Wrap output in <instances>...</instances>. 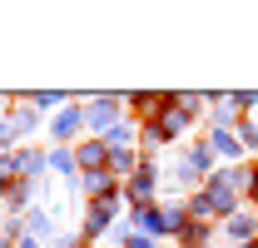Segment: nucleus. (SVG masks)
<instances>
[{
    "label": "nucleus",
    "instance_id": "obj_1",
    "mask_svg": "<svg viewBox=\"0 0 258 248\" xmlns=\"http://www.w3.org/2000/svg\"><path fill=\"white\" fill-rule=\"evenodd\" d=\"M129 114H124V94H114V90H104V94H90L85 99V134L90 139H104L109 129H119Z\"/></svg>",
    "mask_w": 258,
    "mask_h": 248
},
{
    "label": "nucleus",
    "instance_id": "obj_2",
    "mask_svg": "<svg viewBox=\"0 0 258 248\" xmlns=\"http://www.w3.org/2000/svg\"><path fill=\"white\" fill-rule=\"evenodd\" d=\"M85 99L90 94H75L64 109H55L50 119H45V134H50V149L55 144H64V149H75L80 139H85Z\"/></svg>",
    "mask_w": 258,
    "mask_h": 248
},
{
    "label": "nucleus",
    "instance_id": "obj_3",
    "mask_svg": "<svg viewBox=\"0 0 258 248\" xmlns=\"http://www.w3.org/2000/svg\"><path fill=\"white\" fill-rule=\"evenodd\" d=\"M119 209H124V194H109V199H95V204H85V218H80V233L99 243L104 233H114L119 228Z\"/></svg>",
    "mask_w": 258,
    "mask_h": 248
},
{
    "label": "nucleus",
    "instance_id": "obj_4",
    "mask_svg": "<svg viewBox=\"0 0 258 248\" xmlns=\"http://www.w3.org/2000/svg\"><path fill=\"white\" fill-rule=\"evenodd\" d=\"M129 209H144V204H159V159H144L139 164V174H129L124 184H119Z\"/></svg>",
    "mask_w": 258,
    "mask_h": 248
},
{
    "label": "nucleus",
    "instance_id": "obj_5",
    "mask_svg": "<svg viewBox=\"0 0 258 248\" xmlns=\"http://www.w3.org/2000/svg\"><path fill=\"white\" fill-rule=\"evenodd\" d=\"M164 109H169V94H159V90H129V94H124V114H129L134 124L159 119Z\"/></svg>",
    "mask_w": 258,
    "mask_h": 248
},
{
    "label": "nucleus",
    "instance_id": "obj_6",
    "mask_svg": "<svg viewBox=\"0 0 258 248\" xmlns=\"http://www.w3.org/2000/svg\"><path fill=\"white\" fill-rule=\"evenodd\" d=\"M219 238H228V248L253 243V238H258V214H253V209H238V214H228L224 223H219Z\"/></svg>",
    "mask_w": 258,
    "mask_h": 248
},
{
    "label": "nucleus",
    "instance_id": "obj_7",
    "mask_svg": "<svg viewBox=\"0 0 258 248\" xmlns=\"http://www.w3.org/2000/svg\"><path fill=\"white\" fill-rule=\"evenodd\" d=\"M134 233H149V238H159V243H169V223H164V209L159 204H144V209H129L124 218Z\"/></svg>",
    "mask_w": 258,
    "mask_h": 248
},
{
    "label": "nucleus",
    "instance_id": "obj_8",
    "mask_svg": "<svg viewBox=\"0 0 258 248\" xmlns=\"http://www.w3.org/2000/svg\"><path fill=\"white\" fill-rule=\"evenodd\" d=\"M70 189H75L85 204H95V199H109V194H119V179H114L109 169H95V174H80Z\"/></svg>",
    "mask_w": 258,
    "mask_h": 248
},
{
    "label": "nucleus",
    "instance_id": "obj_9",
    "mask_svg": "<svg viewBox=\"0 0 258 248\" xmlns=\"http://www.w3.org/2000/svg\"><path fill=\"white\" fill-rule=\"evenodd\" d=\"M20 223H25V238H35V243H55V238H60V228H55V214H50V209H25Z\"/></svg>",
    "mask_w": 258,
    "mask_h": 248
},
{
    "label": "nucleus",
    "instance_id": "obj_10",
    "mask_svg": "<svg viewBox=\"0 0 258 248\" xmlns=\"http://www.w3.org/2000/svg\"><path fill=\"white\" fill-rule=\"evenodd\" d=\"M209 243H219V223H204V218H189L174 233V248H209Z\"/></svg>",
    "mask_w": 258,
    "mask_h": 248
},
{
    "label": "nucleus",
    "instance_id": "obj_11",
    "mask_svg": "<svg viewBox=\"0 0 258 248\" xmlns=\"http://www.w3.org/2000/svg\"><path fill=\"white\" fill-rule=\"evenodd\" d=\"M75 159H80V174H95V169H109V144L104 139H80L75 144Z\"/></svg>",
    "mask_w": 258,
    "mask_h": 248
},
{
    "label": "nucleus",
    "instance_id": "obj_12",
    "mask_svg": "<svg viewBox=\"0 0 258 248\" xmlns=\"http://www.w3.org/2000/svg\"><path fill=\"white\" fill-rule=\"evenodd\" d=\"M204 139H209V149H214V159H219V164H243V159H248L233 129H214V134H204Z\"/></svg>",
    "mask_w": 258,
    "mask_h": 248
},
{
    "label": "nucleus",
    "instance_id": "obj_13",
    "mask_svg": "<svg viewBox=\"0 0 258 248\" xmlns=\"http://www.w3.org/2000/svg\"><path fill=\"white\" fill-rule=\"evenodd\" d=\"M40 119H45V114H40V109H30V104H25V99L15 94V109L5 114V124H10V134H15V139H30L35 129H40Z\"/></svg>",
    "mask_w": 258,
    "mask_h": 248
},
{
    "label": "nucleus",
    "instance_id": "obj_14",
    "mask_svg": "<svg viewBox=\"0 0 258 248\" xmlns=\"http://www.w3.org/2000/svg\"><path fill=\"white\" fill-rule=\"evenodd\" d=\"M154 124H159L164 144H174V139H184V134H189V129H194V124H199V119H189L184 109H174V104H169V109H164V114H159V119H154Z\"/></svg>",
    "mask_w": 258,
    "mask_h": 248
},
{
    "label": "nucleus",
    "instance_id": "obj_15",
    "mask_svg": "<svg viewBox=\"0 0 258 248\" xmlns=\"http://www.w3.org/2000/svg\"><path fill=\"white\" fill-rule=\"evenodd\" d=\"M169 104L184 109L189 119H204L209 114V94H194V90H169Z\"/></svg>",
    "mask_w": 258,
    "mask_h": 248
},
{
    "label": "nucleus",
    "instance_id": "obj_16",
    "mask_svg": "<svg viewBox=\"0 0 258 248\" xmlns=\"http://www.w3.org/2000/svg\"><path fill=\"white\" fill-rule=\"evenodd\" d=\"M139 164H144V154L139 149H109V174L124 184L129 174H139Z\"/></svg>",
    "mask_w": 258,
    "mask_h": 248
},
{
    "label": "nucleus",
    "instance_id": "obj_17",
    "mask_svg": "<svg viewBox=\"0 0 258 248\" xmlns=\"http://www.w3.org/2000/svg\"><path fill=\"white\" fill-rule=\"evenodd\" d=\"M50 174H60V179H80V159H75V149H64V144H55L50 149Z\"/></svg>",
    "mask_w": 258,
    "mask_h": 248
},
{
    "label": "nucleus",
    "instance_id": "obj_18",
    "mask_svg": "<svg viewBox=\"0 0 258 248\" xmlns=\"http://www.w3.org/2000/svg\"><path fill=\"white\" fill-rule=\"evenodd\" d=\"M30 109H40V114H50V109H64L75 94H64V90H35V94H20Z\"/></svg>",
    "mask_w": 258,
    "mask_h": 248
},
{
    "label": "nucleus",
    "instance_id": "obj_19",
    "mask_svg": "<svg viewBox=\"0 0 258 248\" xmlns=\"http://www.w3.org/2000/svg\"><path fill=\"white\" fill-rule=\"evenodd\" d=\"M0 209H5V214H25V209H35V184L15 179V184H10V199H5Z\"/></svg>",
    "mask_w": 258,
    "mask_h": 248
},
{
    "label": "nucleus",
    "instance_id": "obj_20",
    "mask_svg": "<svg viewBox=\"0 0 258 248\" xmlns=\"http://www.w3.org/2000/svg\"><path fill=\"white\" fill-rule=\"evenodd\" d=\"M55 248H95V243H90L85 233H60V238H55Z\"/></svg>",
    "mask_w": 258,
    "mask_h": 248
},
{
    "label": "nucleus",
    "instance_id": "obj_21",
    "mask_svg": "<svg viewBox=\"0 0 258 248\" xmlns=\"http://www.w3.org/2000/svg\"><path fill=\"white\" fill-rule=\"evenodd\" d=\"M10 149H15V134H10V124L0 119V154H10Z\"/></svg>",
    "mask_w": 258,
    "mask_h": 248
},
{
    "label": "nucleus",
    "instance_id": "obj_22",
    "mask_svg": "<svg viewBox=\"0 0 258 248\" xmlns=\"http://www.w3.org/2000/svg\"><path fill=\"white\" fill-rule=\"evenodd\" d=\"M248 204L258 209V174H253V184H248Z\"/></svg>",
    "mask_w": 258,
    "mask_h": 248
},
{
    "label": "nucleus",
    "instance_id": "obj_23",
    "mask_svg": "<svg viewBox=\"0 0 258 248\" xmlns=\"http://www.w3.org/2000/svg\"><path fill=\"white\" fill-rule=\"evenodd\" d=\"M15 248H45V243H35V238H15Z\"/></svg>",
    "mask_w": 258,
    "mask_h": 248
},
{
    "label": "nucleus",
    "instance_id": "obj_24",
    "mask_svg": "<svg viewBox=\"0 0 258 248\" xmlns=\"http://www.w3.org/2000/svg\"><path fill=\"white\" fill-rule=\"evenodd\" d=\"M0 248H15V243H10V238H0Z\"/></svg>",
    "mask_w": 258,
    "mask_h": 248
},
{
    "label": "nucleus",
    "instance_id": "obj_25",
    "mask_svg": "<svg viewBox=\"0 0 258 248\" xmlns=\"http://www.w3.org/2000/svg\"><path fill=\"white\" fill-rule=\"evenodd\" d=\"M209 248H219V243H209Z\"/></svg>",
    "mask_w": 258,
    "mask_h": 248
},
{
    "label": "nucleus",
    "instance_id": "obj_26",
    "mask_svg": "<svg viewBox=\"0 0 258 248\" xmlns=\"http://www.w3.org/2000/svg\"><path fill=\"white\" fill-rule=\"evenodd\" d=\"M253 214H258V209H253Z\"/></svg>",
    "mask_w": 258,
    "mask_h": 248
},
{
    "label": "nucleus",
    "instance_id": "obj_27",
    "mask_svg": "<svg viewBox=\"0 0 258 248\" xmlns=\"http://www.w3.org/2000/svg\"><path fill=\"white\" fill-rule=\"evenodd\" d=\"M253 119H258V114H253Z\"/></svg>",
    "mask_w": 258,
    "mask_h": 248
}]
</instances>
